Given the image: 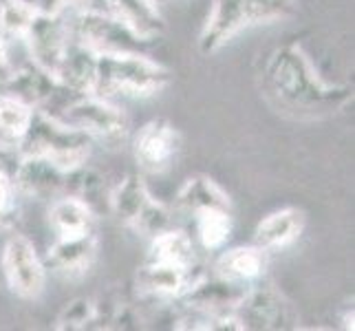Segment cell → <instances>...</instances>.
I'll return each mask as SVG.
<instances>
[{"mask_svg":"<svg viewBox=\"0 0 355 331\" xmlns=\"http://www.w3.org/2000/svg\"><path fill=\"white\" fill-rule=\"evenodd\" d=\"M261 91L276 113L293 119L331 117L353 102V89L324 80L298 42L280 44L267 56Z\"/></svg>","mask_w":355,"mask_h":331,"instance_id":"obj_1","label":"cell"},{"mask_svg":"<svg viewBox=\"0 0 355 331\" xmlns=\"http://www.w3.org/2000/svg\"><path fill=\"white\" fill-rule=\"evenodd\" d=\"M170 82H173V71L144 51L95 53L93 95L106 97V100L113 97L146 100V97L159 95Z\"/></svg>","mask_w":355,"mask_h":331,"instance_id":"obj_2","label":"cell"},{"mask_svg":"<svg viewBox=\"0 0 355 331\" xmlns=\"http://www.w3.org/2000/svg\"><path fill=\"white\" fill-rule=\"evenodd\" d=\"M93 146V139L78 126L44 108H35L31 124L18 144V153L42 157L62 170H71L89 162Z\"/></svg>","mask_w":355,"mask_h":331,"instance_id":"obj_3","label":"cell"},{"mask_svg":"<svg viewBox=\"0 0 355 331\" xmlns=\"http://www.w3.org/2000/svg\"><path fill=\"white\" fill-rule=\"evenodd\" d=\"M108 212L146 239H153L173 226V212L166 203L153 197L139 175H126L108 190Z\"/></svg>","mask_w":355,"mask_h":331,"instance_id":"obj_4","label":"cell"},{"mask_svg":"<svg viewBox=\"0 0 355 331\" xmlns=\"http://www.w3.org/2000/svg\"><path fill=\"white\" fill-rule=\"evenodd\" d=\"M62 119L87 133L93 144L106 146V148H117L130 133V121L124 108L113 104V100L93 93L69 100Z\"/></svg>","mask_w":355,"mask_h":331,"instance_id":"obj_5","label":"cell"},{"mask_svg":"<svg viewBox=\"0 0 355 331\" xmlns=\"http://www.w3.org/2000/svg\"><path fill=\"white\" fill-rule=\"evenodd\" d=\"M71 38L93 53H128L144 51L146 42L132 35L124 24L100 9H82L67 14Z\"/></svg>","mask_w":355,"mask_h":331,"instance_id":"obj_6","label":"cell"},{"mask_svg":"<svg viewBox=\"0 0 355 331\" xmlns=\"http://www.w3.org/2000/svg\"><path fill=\"white\" fill-rule=\"evenodd\" d=\"M0 267L9 291L20 300H38L44 294L49 269L33 241L24 235H11L5 241Z\"/></svg>","mask_w":355,"mask_h":331,"instance_id":"obj_7","label":"cell"},{"mask_svg":"<svg viewBox=\"0 0 355 331\" xmlns=\"http://www.w3.org/2000/svg\"><path fill=\"white\" fill-rule=\"evenodd\" d=\"M234 314L241 321L243 329H291L298 323V314L291 303L276 289L274 283L261 280L252 283L243 291L236 303Z\"/></svg>","mask_w":355,"mask_h":331,"instance_id":"obj_8","label":"cell"},{"mask_svg":"<svg viewBox=\"0 0 355 331\" xmlns=\"http://www.w3.org/2000/svg\"><path fill=\"white\" fill-rule=\"evenodd\" d=\"M203 276L205 274L201 265L183 267L173 263L144 261V265L137 269V276H135V285L146 298L159 303H175L186 298Z\"/></svg>","mask_w":355,"mask_h":331,"instance_id":"obj_9","label":"cell"},{"mask_svg":"<svg viewBox=\"0 0 355 331\" xmlns=\"http://www.w3.org/2000/svg\"><path fill=\"white\" fill-rule=\"evenodd\" d=\"M181 153V133L164 117L146 121L132 139V155L144 173L162 175Z\"/></svg>","mask_w":355,"mask_h":331,"instance_id":"obj_10","label":"cell"},{"mask_svg":"<svg viewBox=\"0 0 355 331\" xmlns=\"http://www.w3.org/2000/svg\"><path fill=\"white\" fill-rule=\"evenodd\" d=\"M22 40L29 49L31 62L55 76L71 42L67 14H44V11H38V16L29 24Z\"/></svg>","mask_w":355,"mask_h":331,"instance_id":"obj_11","label":"cell"},{"mask_svg":"<svg viewBox=\"0 0 355 331\" xmlns=\"http://www.w3.org/2000/svg\"><path fill=\"white\" fill-rule=\"evenodd\" d=\"M97 252H100L97 232L80 237H55L53 245L44 256V265L60 278L80 280L93 269Z\"/></svg>","mask_w":355,"mask_h":331,"instance_id":"obj_12","label":"cell"},{"mask_svg":"<svg viewBox=\"0 0 355 331\" xmlns=\"http://www.w3.org/2000/svg\"><path fill=\"white\" fill-rule=\"evenodd\" d=\"M14 181L18 192L24 197L51 201L64 192L67 170L42 157L20 155L14 168Z\"/></svg>","mask_w":355,"mask_h":331,"instance_id":"obj_13","label":"cell"},{"mask_svg":"<svg viewBox=\"0 0 355 331\" xmlns=\"http://www.w3.org/2000/svg\"><path fill=\"white\" fill-rule=\"evenodd\" d=\"M100 11L113 16L146 44L159 40L166 31V18L155 0H102Z\"/></svg>","mask_w":355,"mask_h":331,"instance_id":"obj_14","label":"cell"},{"mask_svg":"<svg viewBox=\"0 0 355 331\" xmlns=\"http://www.w3.org/2000/svg\"><path fill=\"white\" fill-rule=\"evenodd\" d=\"M248 27L241 0H212L210 14L199 31V51L212 56L243 33Z\"/></svg>","mask_w":355,"mask_h":331,"instance_id":"obj_15","label":"cell"},{"mask_svg":"<svg viewBox=\"0 0 355 331\" xmlns=\"http://www.w3.org/2000/svg\"><path fill=\"white\" fill-rule=\"evenodd\" d=\"M267 269V250L261 245H239V248L223 250L214 263V276L232 285L250 287L265 276Z\"/></svg>","mask_w":355,"mask_h":331,"instance_id":"obj_16","label":"cell"},{"mask_svg":"<svg viewBox=\"0 0 355 331\" xmlns=\"http://www.w3.org/2000/svg\"><path fill=\"white\" fill-rule=\"evenodd\" d=\"M304 223H307V214L300 207H280V210L269 212L259 221V226L254 230V243L267 252L287 250L300 239Z\"/></svg>","mask_w":355,"mask_h":331,"instance_id":"obj_17","label":"cell"},{"mask_svg":"<svg viewBox=\"0 0 355 331\" xmlns=\"http://www.w3.org/2000/svg\"><path fill=\"white\" fill-rule=\"evenodd\" d=\"M7 87V93L18 97L24 104H29L31 108H44L46 104H51L60 93H67L60 87L58 78L53 73L44 71L38 65L22 67L18 71H11L9 78L3 82Z\"/></svg>","mask_w":355,"mask_h":331,"instance_id":"obj_18","label":"cell"},{"mask_svg":"<svg viewBox=\"0 0 355 331\" xmlns=\"http://www.w3.org/2000/svg\"><path fill=\"white\" fill-rule=\"evenodd\" d=\"M49 223L55 237H80L95 232L97 212L78 197L60 194L49 203Z\"/></svg>","mask_w":355,"mask_h":331,"instance_id":"obj_19","label":"cell"},{"mask_svg":"<svg viewBox=\"0 0 355 331\" xmlns=\"http://www.w3.org/2000/svg\"><path fill=\"white\" fill-rule=\"evenodd\" d=\"M175 207L183 214L194 217L201 210H210V207H225V210H232V199L212 177L192 175L183 181L181 188L177 190Z\"/></svg>","mask_w":355,"mask_h":331,"instance_id":"obj_20","label":"cell"},{"mask_svg":"<svg viewBox=\"0 0 355 331\" xmlns=\"http://www.w3.org/2000/svg\"><path fill=\"white\" fill-rule=\"evenodd\" d=\"M146 261L173 263V265H183V267L201 265L197 259V252H194L192 237L186 230H179L173 226L150 239V248H148Z\"/></svg>","mask_w":355,"mask_h":331,"instance_id":"obj_21","label":"cell"},{"mask_svg":"<svg viewBox=\"0 0 355 331\" xmlns=\"http://www.w3.org/2000/svg\"><path fill=\"white\" fill-rule=\"evenodd\" d=\"M108 188L106 179L102 173H97L89 164H82L78 168L67 170V181H64V192L71 197L82 199L87 205L100 214L102 210H108Z\"/></svg>","mask_w":355,"mask_h":331,"instance_id":"obj_22","label":"cell"},{"mask_svg":"<svg viewBox=\"0 0 355 331\" xmlns=\"http://www.w3.org/2000/svg\"><path fill=\"white\" fill-rule=\"evenodd\" d=\"M194 230H197V239L201 248L207 252H221L234 230V221H232V210L225 207H210V210H201L192 217Z\"/></svg>","mask_w":355,"mask_h":331,"instance_id":"obj_23","label":"cell"},{"mask_svg":"<svg viewBox=\"0 0 355 331\" xmlns=\"http://www.w3.org/2000/svg\"><path fill=\"white\" fill-rule=\"evenodd\" d=\"M35 108L24 104L18 97L3 93L0 95V144L18 146L27 133Z\"/></svg>","mask_w":355,"mask_h":331,"instance_id":"obj_24","label":"cell"},{"mask_svg":"<svg viewBox=\"0 0 355 331\" xmlns=\"http://www.w3.org/2000/svg\"><path fill=\"white\" fill-rule=\"evenodd\" d=\"M177 331H243L234 312H212L183 305V314L175 323Z\"/></svg>","mask_w":355,"mask_h":331,"instance_id":"obj_25","label":"cell"},{"mask_svg":"<svg viewBox=\"0 0 355 331\" xmlns=\"http://www.w3.org/2000/svg\"><path fill=\"white\" fill-rule=\"evenodd\" d=\"M248 27L285 22L298 14V0H241Z\"/></svg>","mask_w":355,"mask_h":331,"instance_id":"obj_26","label":"cell"},{"mask_svg":"<svg viewBox=\"0 0 355 331\" xmlns=\"http://www.w3.org/2000/svg\"><path fill=\"white\" fill-rule=\"evenodd\" d=\"M38 11L31 0H0V33L7 40H22Z\"/></svg>","mask_w":355,"mask_h":331,"instance_id":"obj_27","label":"cell"},{"mask_svg":"<svg viewBox=\"0 0 355 331\" xmlns=\"http://www.w3.org/2000/svg\"><path fill=\"white\" fill-rule=\"evenodd\" d=\"M95 321H97V300L80 296L69 300L60 309L53 327L58 331H87V329H95Z\"/></svg>","mask_w":355,"mask_h":331,"instance_id":"obj_28","label":"cell"},{"mask_svg":"<svg viewBox=\"0 0 355 331\" xmlns=\"http://www.w3.org/2000/svg\"><path fill=\"white\" fill-rule=\"evenodd\" d=\"M44 14H73L82 9H100L102 0H31Z\"/></svg>","mask_w":355,"mask_h":331,"instance_id":"obj_29","label":"cell"},{"mask_svg":"<svg viewBox=\"0 0 355 331\" xmlns=\"http://www.w3.org/2000/svg\"><path fill=\"white\" fill-rule=\"evenodd\" d=\"M14 71L9 67V53H7V38L0 33V82H5L9 78V73Z\"/></svg>","mask_w":355,"mask_h":331,"instance_id":"obj_30","label":"cell"},{"mask_svg":"<svg viewBox=\"0 0 355 331\" xmlns=\"http://www.w3.org/2000/svg\"><path fill=\"white\" fill-rule=\"evenodd\" d=\"M353 307H347L345 314H342V329H351L353 331Z\"/></svg>","mask_w":355,"mask_h":331,"instance_id":"obj_31","label":"cell"},{"mask_svg":"<svg viewBox=\"0 0 355 331\" xmlns=\"http://www.w3.org/2000/svg\"><path fill=\"white\" fill-rule=\"evenodd\" d=\"M155 3H162V0H155Z\"/></svg>","mask_w":355,"mask_h":331,"instance_id":"obj_32","label":"cell"}]
</instances>
